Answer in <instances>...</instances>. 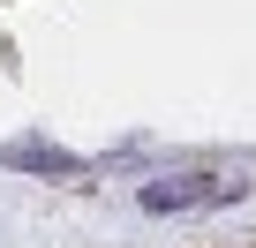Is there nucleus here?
I'll list each match as a JSON object with an SVG mask.
<instances>
[{
	"instance_id": "f257e3e1",
	"label": "nucleus",
	"mask_w": 256,
	"mask_h": 248,
	"mask_svg": "<svg viewBox=\"0 0 256 248\" xmlns=\"http://www.w3.org/2000/svg\"><path fill=\"white\" fill-rule=\"evenodd\" d=\"M218 196H241V181L181 173V181H151V188H144V211H188V203H218Z\"/></svg>"
},
{
	"instance_id": "f03ea898",
	"label": "nucleus",
	"mask_w": 256,
	"mask_h": 248,
	"mask_svg": "<svg viewBox=\"0 0 256 248\" xmlns=\"http://www.w3.org/2000/svg\"><path fill=\"white\" fill-rule=\"evenodd\" d=\"M16 166H38V173H68V166H60L53 151H16Z\"/></svg>"
}]
</instances>
